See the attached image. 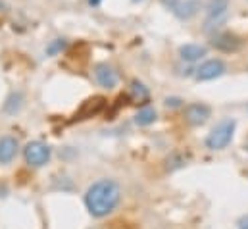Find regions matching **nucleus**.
<instances>
[{
  "label": "nucleus",
  "instance_id": "1",
  "mask_svg": "<svg viewBox=\"0 0 248 229\" xmlns=\"http://www.w3.org/2000/svg\"><path fill=\"white\" fill-rule=\"evenodd\" d=\"M122 200V187L116 179L104 177L94 181L85 193V206L93 218L110 216Z\"/></svg>",
  "mask_w": 248,
  "mask_h": 229
},
{
  "label": "nucleus",
  "instance_id": "2",
  "mask_svg": "<svg viewBox=\"0 0 248 229\" xmlns=\"http://www.w3.org/2000/svg\"><path fill=\"white\" fill-rule=\"evenodd\" d=\"M231 12V0H208L204 4V31L208 35L223 29Z\"/></svg>",
  "mask_w": 248,
  "mask_h": 229
},
{
  "label": "nucleus",
  "instance_id": "3",
  "mask_svg": "<svg viewBox=\"0 0 248 229\" xmlns=\"http://www.w3.org/2000/svg\"><path fill=\"white\" fill-rule=\"evenodd\" d=\"M235 129H237V121L233 117H225L221 121H217L212 131L208 133L204 145L208 150H223L231 145L233 137H235Z\"/></svg>",
  "mask_w": 248,
  "mask_h": 229
},
{
  "label": "nucleus",
  "instance_id": "4",
  "mask_svg": "<svg viewBox=\"0 0 248 229\" xmlns=\"http://www.w3.org/2000/svg\"><path fill=\"white\" fill-rule=\"evenodd\" d=\"M23 158H25V164L27 166H31V168H43V166H46L50 162L52 148H50V145H46L43 141H31L23 148Z\"/></svg>",
  "mask_w": 248,
  "mask_h": 229
},
{
  "label": "nucleus",
  "instance_id": "5",
  "mask_svg": "<svg viewBox=\"0 0 248 229\" xmlns=\"http://www.w3.org/2000/svg\"><path fill=\"white\" fill-rule=\"evenodd\" d=\"M225 71H227V64L221 58H204L202 62H198V67L194 69L192 75L198 83H206L219 79L221 75H225Z\"/></svg>",
  "mask_w": 248,
  "mask_h": 229
},
{
  "label": "nucleus",
  "instance_id": "6",
  "mask_svg": "<svg viewBox=\"0 0 248 229\" xmlns=\"http://www.w3.org/2000/svg\"><path fill=\"white\" fill-rule=\"evenodd\" d=\"M210 45H212L216 50H219V52L231 54V52L241 50L243 45H245V41H243L237 33H233V31L219 29V31H216V33L210 35Z\"/></svg>",
  "mask_w": 248,
  "mask_h": 229
},
{
  "label": "nucleus",
  "instance_id": "7",
  "mask_svg": "<svg viewBox=\"0 0 248 229\" xmlns=\"http://www.w3.org/2000/svg\"><path fill=\"white\" fill-rule=\"evenodd\" d=\"M93 77H94V83L100 87V89H106V91H112L118 87L120 83V73L118 69L108 64V62H98L94 67H93Z\"/></svg>",
  "mask_w": 248,
  "mask_h": 229
},
{
  "label": "nucleus",
  "instance_id": "8",
  "mask_svg": "<svg viewBox=\"0 0 248 229\" xmlns=\"http://www.w3.org/2000/svg\"><path fill=\"white\" fill-rule=\"evenodd\" d=\"M183 115H185V121L188 125L200 127L212 117V108L204 102H190V104L183 106Z\"/></svg>",
  "mask_w": 248,
  "mask_h": 229
},
{
  "label": "nucleus",
  "instance_id": "9",
  "mask_svg": "<svg viewBox=\"0 0 248 229\" xmlns=\"http://www.w3.org/2000/svg\"><path fill=\"white\" fill-rule=\"evenodd\" d=\"M202 8H204L202 0H175V4L171 6L170 12L181 21H190L192 17H196L200 14Z\"/></svg>",
  "mask_w": 248,
  "mask_h": 229
},
{
  "label": "nucleus",
  "instance_id": "10",
  "mask_svg": "<svg viewBox=\"0 0 248 229\" xmlns=\"http://www.w3.org/2000/svg\"><path fill=\"white\" fill-rule=\"evenodd\" d=\"M177 54H179V60L185 64H198L208 56V47L200 43H185L179 47Z\"/></svg>",
  "mask_w": 248,
  "mask_h": 229
},
{
  "label": "nucleus",
  "instance_id": "11",
  "mask_svg": "<svg viewBox=\"0 0 248 229\" xmlns=\"http://www.w3.org/2000/svg\"><path fill=\"white\" fill-rule=\"evenodd\" d=\"M19 152V141L12 135H4L0 137V164H10L14 162V158Z\"/></svg>",
  "mask_w": 248,
  "mask_h": 229
},
{
  "label": "nucleus",
  "instance_id": "12",
  "mask_svg": "<svg viewBox=\"0 0 248 229\" xmlns=\"http://www.w3.org/2000/svg\"><path fill=\"white\" fill-rule=\"evenodd\" d=\"M21 106H23V93L14 91V93L8 95V98H6L4 106H2V110H4L8 115H16L19 110H21Z\"/></svg>",
  "mask_w": 248,
  "mask_h": 229
},
{
  "label": "nucleus",
  "instance_id": "13",
  "mask_svg": "<svg viewBox=\"0 0 248 229\" xmlns=\"http://www.w3.org/2000/svg\"><path fill=\"white\" fill-rule=\"evenodd\" d=\"M156 119H158V112H156L152 106L140 108V110L137 112V115H135V123L140 125V127H148V125H152Z\"/></svg>",
  "mask_w": 248,
  "mask_h": 229
},
{
  "label": "nucleus",
  "instance_id": "14",
  "mask_svg": "<svg viewBox=\"0 0 248 229\" xmlns=\"http://www.w3.org/2000/svg\"><path fill=\"white\" fill-rule=\"evenodd\" d=\"M65 47H67V41H65V39H54V41H50V43L46 45L45 54H46V56H58L62 50H65Z\"/></svg>",
  "mask_w": 248,
  "mask_h": 229
},
{
  "label": "nucleus",
  "instance_id": "15",
  "mask_svg": "<svg viewBox=\"0 0 248 229\" xmlns=\"http://www.w3.org/2000/svg\"><path fill=\"white\" fill-rule=\"evenodd\" d=\"M131 91H133V95H135L139 100L148 97V89H146V87H144L140 81H133V83H131Z\"/></svg>",
  "mask_w": 248,
  "mask_h": 229
},
{
  "label": "nucleus",
  "instance_id": "16",
  "mask_svg": "<svg viewBox=\"0 0 248 229\" xmlns=\"http://www.w3.org/2000/svg\"><path fill=\"white\" fill-rule=\"evenodd\" d=\"M164 104H166L168 108H183V106H185V100L179 98V97H168V98L164 100Z\"/></svg>",
  "mask_w": 248,
  "mask_h": 229
},
{
  "label": "nucleus",
  "instance_id": "17",
  "mask_svg": "<svg viewBox=\"0 0 248 229\" xmlns=\"http://www.w3.org/2000/svg\"><path fill=\"white\" fill-rule=\"evenodd\" d=\"M239 229H248V216H245L243 220H239Z\"/></svg>",
  "mask_w": 248,
  "mask_h": 229
},
{
  "label": "nucleus",
  "instance_id": "18",
  "mask_svg": "<svg viewBox=\"0 0 248 229\" xmlns=\"http://www.w3.org/2000/svg\"><path fill=\"white\" fill-rule=\"evenodd\" d=\"M89 2V6H93V8H98L100 4H102V0H87Z\"/></svg>",
  "mask_w": 248,
  "mask_h": 229
},
{
  "label": "nucleus",
  "instance_id": "19",
  "mask_svg": "<svg viewBox=\"0 0 248 229\" xmlns=\"http://www.w3.org/2000/svg\"><path fill=\"white\" fill-rule=\"evenodd\" d=\"M4 12H8V4L4 0H0V14H4Z\"/></svg>",
  "mask_w": 248,
  "mask_h": 229
},
{
  "label": "nucleus",
  "instance_id": "20",
  "mask_svg": "<svg viewBox=\"0 0 248 229\" xmlns=\"http://www.w3.org/2000/svg\"><path fill=\"white\" fill-rule=\"evenodd\" d=\"M133 2H142V0H133Z\"/></svg>",
  "mask_w": 248,
  "mask_h": 229
}]
</instances>
